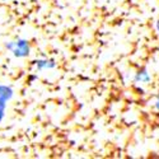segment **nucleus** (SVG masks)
Listing matches in <instances>:
<instances>
[{
  "label": "nucleus",
  "instance_id": "2",
  "mask_svg": "<svg viewBox=\"0 0 159 159\" xmlns=\"http://www.w3.org/2000/svg\"><path fill=\"white\" fill-rule=\"evenodd\" d=\"M13 96H14V90H13L11 87L0 84V104L8 106V102L11 101Z\"/></svg>",
  "mask_w": 159,
  "mask_h": 159
},
{
  "label": "nucleus",
  "instance_id": "7",
  "mask_svg": "<svg viewBox=\"0 0 159 159\" xmlns=\"http://www.w3.org/2000/svg\"><path fill=\"white\" fill-rule=\"evenodd\" d=\"M155 28H157V32H158V34H159V19H158L157 23H155Z\"/></svg>",
  "mask_w": 159,
  "mask_h": 159
},
{
  "label": "nucleus",
  "instance_id": "1",
  "mask_svg": "<svg viewBox=\"0 0 159 159\" xmlns=\"http://www.w3.org/2000/svg\"><path fill=\"white\" fill-rule=\"evenodd\" d=\"M7 50H9L13 56H16L18 59H24V57H28L31 54V45L27 39L24 38H18L14 39V41H9L5 45Z\"/></svg>",
  "mask_w": 159,
  "mask_h": 159
},
{
  "label": "nucleus",
  "instance_id": "5",
  "mask_svg": "<svg viewBox=\"0 0 159 159\" xmlns=\"http://www.w3.org/2000/svg\"><path fill=\"white\" fill-rule=\"evenodd\" d=\"M5 111H7V106L5 104H0V124L3 122L5 118Z\"/></svg>",
  "mask_w": 159,
  "mask_h": 159
},
{
  "label": "nucleus",
  "instance_id": "4",
  "mask_svg": "<svg viewBox=\"0 0 159 159\" xmlns=\"http://www.w3.org/2000/svg\"><path fill=\"white\" fill-rule=\"evenodd\" d=\"M149 80H150V75L148 74V71L145 69L139 70L134 76V82L135 83H148Z\"/></svg>",
  "mask_w": 159,
  "mask_h": 159
},
{
  "label": "nucleus",
  "instance_id": "3",
  "mask_svg": "<svg viewBox=\"0 0 159 159\" xmlns=\"http://www.w3.org/2000/svg\"><path fill=\"white\" fill-rule=\"evenodd\" d=\"M37 70H46V69H54L56 68V61L54 59H38L33 61Z\"/></svg>",
  "mask_w": 159,
  "mask_h": 159
},
{
  "label": "nucleus",
  "instance_id": "6",
  "mask_svg": "<svg viewBox=\"0 0 159 159\" xmlns=\"http://www.w3.org/2000/svg\"><path fill=\"white\" fill-rule=\"evenodd\" d=\"M154 107H155L157 111H159V92H158V94H157V101L154 103Z\"/></svg>",
  "mask_w": 159,
  "mask_h": 159
}]
</instances>
